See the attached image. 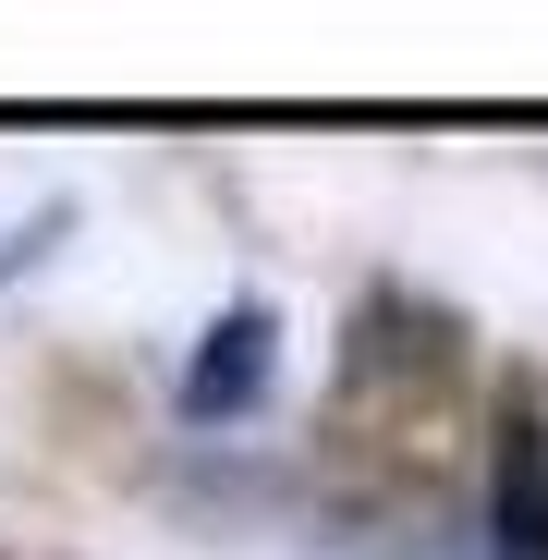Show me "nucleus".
<instances>
[{
    "label": "nucleus",
    "mask_w": 548,
    "mask_h": 560,
    "mask_svg": "<svg viewBox=\"0 0 548 560\" xmlns=\"http://www.w3.org/2000/svg\"><path fill=\"white\" fill-rule=\"evenodd\" d=\"M268 378H281V317H268V305H232V317L196 329L171 402H183V427H244V415L268 402Z\"/></svg>",
    "instance_id": "obj_1"
},
{
    "label": "nucleus",
    "mask_w": 548,
    "mask_h": 560,
    "mask_svg": "<svg viewBox=\"0 0 548 560\" xmlns=\"http://www.w3.org/2000/svg\"><path fill=\"white\" fill-rule=\"evenodd\" d=\"M500 560H548V427L500 439Z\"/></svg>",
    "instance_id": "obj_2"
}]
</instances>
